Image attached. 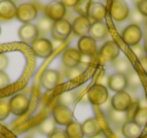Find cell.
Masks as SVG:
<instances>
[{"instance_id": "cell-29", "label": "cell", "mask_w": 147, "mask_h": 138, "mask_svg": "<svg viewBox=\"0 0 147 138\" xmlns=\"http://www.w3.org/2000/svg\"><path fill=\"white\" fill-rule=\"evenodd\" d=\"M93 0H79V2L74 7L75 12L79 13L81 16H87L88 15V9Z\"/></svg>"}, {"instance_id": "cell-3", "label": "cell", "mask_w": 147, "mask_h": 138, "mask_svg": "<svg viewBox=\"0 0 147 138\" xmlns=\"http://www.w3.org/2000/svg\"><path fill=\"white\" fill-rule=\"evenodd\" d=\"M143 33L142 29L137 24H129L124 28L122 32V39L127 45L133 47V45H139L142 39Z\"/></svg>"}, {"instance_id": "cell-5", "label": "cell", "mask_w": 147, "mask_h": 138, "mask_svg": "<svg viewBox=\"0 0 147 138\" xmlns=\"http://www.w3.org/2000/svg\"><path fill=\"white\" fill-rule=\"evenodd\" d=\"M37 8L32 3H22L17 7L16 10V18L20 22L24 23H31V21L35 20L37 17Z\"/></svg>"}, {"instance_id": "cell-35", "label": "cell", "mask_w": 147, "mask_h": 138, "mask_svg": "<svg viewBox=\"0 0 147 138\" xmlns=\"http://www.w3.org/2000/svg\"><path fill=\"white\" fill-rule=\"evenodd\" d=\"M10 84V79L5 72L0 71V90L7 88Z\"/></svg>"}, {"instance_id": "cell-17", "label": "cell", "mask_w": 147, "mask_h": 138, "mask_svg": "<svg viewBox=\"0 0 147 138\" xmlns=\"http://www.w3.org/2000/svg\"><path fill=\"white\" fill-rule=\"evenodd\" d=\"M78 51L84 57H93L97 51L96 41L90 37H83L78 41Z\"/></svg>"}, {"instance_id": "cell-40", "label": "cell", "mask_w": 147, "mask_h": 138, "mask_svg": "<svg viewBox=\"0 0 147 138\" xmlns=\"http://www.w3.org/2000/svg\"><path fill=\"white\" fill-rule=\"evenodd\" d=\"M61 2L65 5V7H69V8H71V7H75L76 4L79 2V0H61Z\"/></svg>"}, {"instance_id": "cell-21", "label": "cell", "mask_w": 147, "mask_h": 138, "mask_svg": "<svg viewBox=\"0 0 147 138\" xmlns=\"http://www.w3.org/2000/svg\"><path fill=\"white\" fill-rule=\"evenodd\" d=\"M17 6L11 0H0V18L12 19L16 16Z\"/></svg>"}, {"instance_id": "cell-30", "label": "cell", "mask_w": 147, "mask_h": 138, "mask_svg": "<svg viewBox=\"0 0 147 138\" xmlns=\"http://www.w3.org/2000/svg\"><path fill=\"white\" fill-rule=\"evenodd\" d=\"M127 78V83H128V87L131 89H137L141 86V80L139 75L135 71H131L128 75L126 76Z\"/></svg>"}, {"instance_id": "cell-20", "label": "cell", "mask_w": 147, "mask_h": 138, "mask_svg": "<svg viewBox=\"0 0 147 138\" xmlns=\"http://www.w3.org/2000/svg\"><path fill=\"white\" fill-rule=\"evenodd\" d=\"M87 16L90 20L92 19L94 21H103V19L106 17V7L102 3L93 1L89 6Z\"/></svg>"}, {"instance_id": "cell-24", "label": "cell", "mask_w": 147, "mask_h": 138, "mask_svg": "<svg viewBox=\"0 0 147 138\" xmlns=\"http://www.w3.org/2000/svg\"><path fill=\"white\" fill-rule=\"evenodd\" d=\"M67 138H84V134L82 131V124L78 121H73L67 125L65 130Z\"/></svg>"}, {"instance_id": "cell-19", "label": "cell", "mask_w": 147, "mask_h": 138, "mask_svg": "<svg viewBox=\"0 0 147 138\" xmlns=\"http://www.w3.org/2000/svg\"><path fill=\"white\" fill-rule=\"evenodd\" d=\"M107 83H108L109 89L111 91H114L115 93L125 91V89L128 87L126 76L119 73H116L114 75L110 76Z\"/></svg>"}, {"instance_id": "cell-14", "label": "cell", "mask_w": 147, "mask_h": 138, "mask_svg": "<svg viewBox=\"0 0 147 138\" xmlns=\"http://www.w3.org/2000/svg\"><path fill=\"white\" fill-rule=\"evenodd\" d=\"M120 55V47L113 41H109L102 45L100 49V55L104 61L113 62Z\"/></svg>"}, {"instance_id": "cell-7", "label": "cell", "mask_w": 147, "mask_h": 138, "mask_svg": "<svg viewBox=\"0 0 147 138\" xmlns=\"http://www.w3.org/2000/svg\"><path fill=\"white\" fill-rule=\"evenodd\" d=\"M110 13L113 20L121 22V21H124L125 19L128 18L130 10H129V6L126 3V1H124V0H113L112 4H111Z\"/></svg>"}, {"instance_id": "cell-36", "label": "cell", "mask_w": 147, "mask_h": 138, "mask_svg": "<svg viewBox=\"0 0 147 138\" xmlns=\"http://www.w3.org/2000/svg\"><path fill=\"white\" fill-rule=\"evenodd\" d=\"M131 49H132L133 53H134V55H136L138 59H141V57H146L144 47H143L142 45H140V43H139V45H133V47H131Z\"/></svg>"}, {"instance_id": "cell-11", "label": "cell", "mask_w": 147, "mask_h": 138, "mask_svg": "<svg viewBox=\"0 0 147 138\" xmlns=\"http://www.w3.org/2000/svg\"><path fill=\"white\" fill-rule=\"evenodd\" d=\"M39 37L36 25L32 23H24L18 29V37L21 41L32 45Z\"/></svg>"}, {"instance_id": "cell-26", "label": "cell", "mask_w": 147, "mask_h": 138, "mask_svg": "<svg viewBox=\"0 0 147 138\" xmlns=\"http://www.w3.org/2000/svg\"><path fill=\"white\" fill-rule=\"evenodd\" d=\"M108 118L111 123L118 126H122L125 122L128 121V117H127L126 112H119L116 111V110H112L109 113Z\"/></svg>"}, {"instance_id": "cell-13", "label": "cell", "mask_w": 147, "mask_h": 138, "mask_svg": "<svg viewBox=\"0 0 147 138\" xmlns=\"http://www.w3.org/2000/svg\"><path fill=\"white\" fill-rule=\"evenodd\" d=\"M82 57L81 53L77 49H73V47H69L63 53V63L65 65V68L67 69H71V68H76L79 67L82 63Z\"/></svg>"}, {"instance_id": "cell-15", "label": "cell", "mask_w": 147, "mask_h": 138, "mask_svg": "<svg viewBox=\"0 0 147 138\" xmlns=\"http://www.w3.org/2000/svg\"><path fill=\"white\" fill-rule=\"evenodd\" d=\"M91 20L88 16H78L74 19L71 23V30L78 37H87L89 34V30L91 27Z\"/></svg>"}, {"instance_id": "cell-22", "label": "cell", "mask_w": 147, "mask_h": 138, "mask_svg": "<svg viewBox=\"0 0 147 138\" xmlns=\"http://www.w3.org/2000/svg\"><path fill=\"white\" fill-rule=\"evenodd\" d=\"M122 134L126 138H138L142 134V127L130 120L122 125Z\"/></svg>"}, {"instance_id": "cell-18", "label": "cell", "mask_w": 147, "mask_h": 138, "mask_svg": "<svg viewBox=\"0 0 147 138\" xmlns=\"http://www.w3.org/2000/svg\"><path fill=\"white\" fill-rule=\"evenodd\" d=\"M82 131L84 136L88 138H93L102 132L101 124L97 118H89L82 124Z\"/></svg>"}, {"instance_id": "cell-1", "label": "cell", "mask_w": 147, "mask_h": 138, "mask_svg": "<svg viewBox=\"0 0 147 138\" xmlns=\"http://www.w3.org/2000/svg\"><path fill=\"white\" fill-rule=\"evenodd\" d=\"M71 23L67 19H61L59 21H55L51 27V37L55 41H65L67 39L71 32Z\"/></svg>"}, {"instance_id": "cell-42", "label": "cell", "mask_w": 147, "mask_h": 138, "mask_svg": "<svg viewBox=\"0 0 147 138\" xmlns=\"http://www.w3.org/2000/svg\"><path fill=\"white\" fill-rule=\"evenodd\" d=\"M93 138H107V137H106V135H105L104 133H102V132H101V133H99L98 135L94 136Z\"/></svg>"}, {"instance_id": "cell-44", "label": "cell", "mask_w": 147, "mask_h": 138, "mask_svg": "<svg viewBox=\"0 0 147 138\" xmlns=\"http://www.w3.org/2000/svg\"><path fill=\"white\" fill-rule=\"evenodd\" d=\"M134 1H135V2L137 3V2H138V1H139V0H134Z\"/></svg>"}, {"instance_id": "cell-39", "label": "cell", "mask_w": 147, "mask_h": 138, "mask_svg": "<svg viewBox=\"0 0 147 138\" xmlns=\"http://www.w3.org/2000/svg\"><path fill=\"white\" fill-rule=\"evenodd\" d=\"M8 66V57L5 53H0V71L5 70Z\"/></svg>"}, {"instance_id": "cell-8", "label": "cell", "mask_w": 147, "mask_h": 138, "mask_svg": "<svg viewBox=\"0 0 147 138\" xmlns=\"http://www.w3.org/2000/svg\"><path fill=\"white\" fill-rule=\"evenodd\" d=\"M32 51L36 57L41 59H47L53 53V47L51 41L45 37H38L34 43L31 45Z\"/></svg>"}, {"instance_id": "cell-23", "label": "cell", "mask_w": 147, "mask_h": 138, "mask_svg": "<svg viewBox=\"0 0 147 138\" xmlns=\"http://www.w3.org/2000/svg\"><path fill=\"white\" fill-rule=\"evenodd\" d=\"M113 63V68L117 71V73L122 74V75L127 76L131 71H132V66L131 63L126 59V57H117Z\"/></svg>"}, {"instance_id": "cell-41", "label": "cell", "mask_w": 147, "mask_h": 138, "mask_svg": "<svg viewBox=\"0 0 147 138\" xmlns=\"http://www.w3.org/2000/svg\"><path fill=\"white\" fill-rule=\"evenodd\" d=\"M139 62H140L141 66H142V68L144 69V71L147 73V57H141V59H139Z\"/></svg>"}, {"instance_id": "cell-28", "label": "cell", "mask_w": 147, "mask_h": 138, "mask_svg": "<svg viewBox=\"0 0 147 138\" xmlns=\"http://www.w3.org/2000/svg\"><path fill=\"white\" fill-rule=\"evenodd\" d=\"M133 121L138 125L145 126L147 124V107H138L133 115Z\"/></svg>"}, {"instance_id": "cell-27", "label": "cell", "mask_w": 147, "mask_h": 138, "mask_svg": "<svg viewBox=\"0 0 147 138\" xmlns=\"http://www.w3.org/2000/svg\"><path fill=\"white\" fill-rule=\"evenodd\" d=\"M53 24V21H51L49 17H47V16L41 17L36 24V27H37V29H38L39 34L45 35V34H47V33L51 32Z\"/></svg>"}, {"instance_id": "cell-12", "label": "cell", "mask_w": 147, "mask_h": 138, "mask_svg": "<svg viewBox=\"0 0 147 138\" xmlns=\"http://www.w3.org/2000/svg\"><path fill=\"white\" fill-rule=\"evenodd\" d=\"M61 81V74L53 69H47L43 72L40 78V84L45 90L51 91L53 90Z\"/></svg>"}, {"instance_id": "cell-6", "label": "cell", "mask_w": 147, "mask_h": 138, "mask_svg": "<svg viewBox=\"0 0 147 138\" xmlns=\"http://www.w3.org/2000/svg\"><path fill=\"white\" fill-rule=\"evenodd\" d=\"M132 104V98L125 91L116 93L111 100V105H112L113 110H116L119 112H127L130 109Z\"/></svg>"}, {"instance_id": "cell-43", "label": "cell", "mask_w": 147, "mask_h": 138, "mask_svg": "<svg viewBox=\"0 0 147 138\" xmlns=\"http://www.w3.org/2000/svg\"><path fill=\"white\" fill-rule=\"evenodd\" d=\"M11 1H12V2H14V3H15V2H16V1H19V0H11Z\"/></svg>"}, {"instance_id": "cell-32", "label": "cell", "mask_w": 147, "mask_h": 138, "mask_svg": "<svg viewBox=\"0 0 147 138\" xmlns=\"http://www.w3.org/2000/svg\"><path fill=\"white\" fill-rule=\"evenodd\" d=\"M9 115H10V109L8 103L4 100H0V121L7 119Z\"/></svg>"}, {"instance_id": "cell-31", "label": "cell", "mask_w": 147, "mask_h": 138, "mask_svg": "<svg viewBox=\"0 0 147 138\" xmlns=\"http://www.w3.org/2000/svg\"><path fill=\"white\" fill-rule=\"evenodd\" d=\"M59 104L63 106H69L71 103L74 102L75 100V93L71 91H67V92H63L61 96L59 97Z\"/></svg>"}, {"instance_id": "cell-25", "label": "cell", "mask_w": 147, "mask_h": 138, "mask_svg": "<svg viewBox=\"0 0 147 138\" xmlns=\"http://www.w3.org/2000/svg\"><path fill=\"white\" fill-rule=\"evenodd\" d=\"M55 121L53 117H47V119H45L38 126V130L41 134L43 135L49 136V134H51L55 129H57V126H55Z\"/></svg>"}, {"instance_id": "cell-16", "label": "cell", "mask_w": 147, "mask_h": 138, "mask_svg": "<svg viewBox=\"0 0 147 138\" xmlns=\"http://www.w3.org/2000/svg\"><path fill=\"white\" fill-rule=\"evenodd\" d=\"M109 29L107 24L104 21H95L91 24L90 30H89V37H92L94 41H101L108 37Z\"/></svg>"}, {"instance_id": "cell-4", "label": "cell", "mask_w": 147, "mask_h": 138, "mask_svg": "<svg viewBox=\"0 0 147 138\" xmlns=\"http://www.w3.org/2000/svg\"><path fill=\"white\" fill-rule=\"evenodd\" d=\"M108 98V89L102 84H96V85L92 86L88 91V99L93 105H103V104L107 102Z\"/></svg>"}, {"instance_id": "cell-2", "label": "cell", "mask_w": 147, "mask_h": 138, "mask_svg": "<svg viewBox=\"0 0 147 138\" xmlns=\"http://www.w3.org/2000/svg\"><path fill=\"white\" fill-rule=\"evenodd\" d=\"M10 113L15 116H22L29 108V99L25 95L17 94L14 95L8 102Z\"/></svg>"}, {"instance_id": "cell-45", "label": "cell", "mask_w": 147, "mask_h": 138, "mask_svg": "<svg viewBox=\"0 0 147 138\" xmlns=\"http://www.w3.org/2000/svg\"><path fill=\"white\" fill-rule=\"evenodd\" d=\"M99 1H107V0H99Z\"/></svg>"}, {"instance_id": "cell-37", "label": "cell", "mask_w": 147, "mask_h": 138, "mask_svg": "<svg viewBox=\"0 0 147 138\" xmlns=\"http://www.w3.org/2000/svg\"><path fill=\"white\" fill-rule=\"evenodd\" d=\"M137 10L144 17H147V0H139L136 3Z\"/></svg>"}, {"instance_id": "cell-38", "label": "cell", "mask_w": 147, "mask_h": 138, "mask_svg": "<svg viewBox=\"0 0 147 138\" xmlns=\"http://www.w3.org/2000/svg\"><path fill=\"white\" fill-rule=\"evenodd\" d=\"M49 138H67V135H65V132L61 129H55V131L51 134H49L47 136Z\"/></svg>"}, {"instance_id": "cell-46", "label": "cell", "mask_w": 147, "mask_h": 138, "mask_svg": "<svg viewBox=\"0 0 147 138\" xmlns=\"http://www.w3.org/2000/svg\"><path fill=\"white\" fill-rule=\"evenodd\" d=\"M0 34H1V27H0Z\"/></svg>"}, {"instance_id": "cell-9", "label": "cell", "mask_w": 147, "mask_h": 138, "mask_svg": "<svg viewBox=\"0 0 147 138\" xmlns=\"http://www.w3.org/2000/svg\"><path fill=\"white\" fill-rule=\"evenodd\" d=\"M53 118L57 124L67 126L71 122H73L74 115L69 107L61 105V104H57L53 109Z\"/></svg>"}, {"instance_id": "cell-10", "label": "cell", "mask_w": 147, "mask_h": 138, "mask_svg": "<svg viewBox=\"0 0 147 138\" xmlns=\"http://www.w3.org/2000/svg\"><path fill=\"white\" fill-rule=\"evenodd\" d=\"M45 13L47 17L55 22L63 19L65 15L67 14V7L61 1H51L45 6Z\"/></svg>"}, {"instance_id": "cell-33", "label": "cell", "mask_w": 147, "mask_h": 138, "mask_svg": "<svg viewBox=\"0 0 147 138\" xmlns=\"http://www.w3.org/2000/svg\"><path fill=\"white\" fill-rule=\"evenodd\" d=\"M129 18H130V20L133 22V24H137L138 25L139 23L143 22L145 19V17L143 16L142 14H141L140 12H139L137 9H134V10H132V12L129 13Z\"/></svg>"}, {"instance_id": "cell-47", "label": "cell", "mask_w": 147, "mask_h": 138, "mask_svg": "<svg viewBox=\"0 0 147 138\" xmlns=\"http://www.w3.org/2000/svg\"><path fill=\"white\" fill-rule=\"evenodd\" d=\"M146 25H147V18H146Z\"/></svg>"}, {"instance_id": "cell-34", "label": "cell", "mask_w": 147, "mask_h": 138, "mask_svg": "<svg viewBox=\"0 0 147 138\" xmlns=\"http://www.w3.org/2000/svg\"><path fill=\"white\" fill-rule=\"evenodd\" d=\"M83 73V69L79 66V67H76V68H71V69H67V72H65V76L67 78L69 79H76L78 78L80 75H82Z\"/></svg>"}]
</instances>
